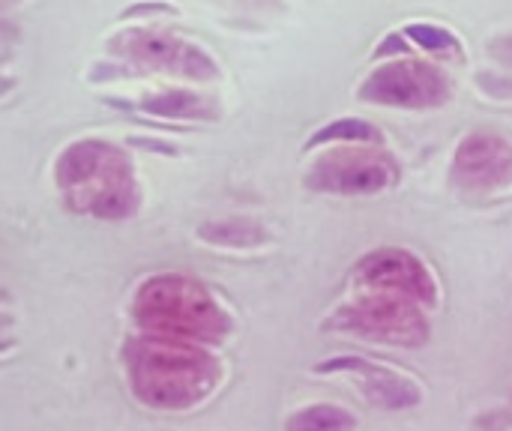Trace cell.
Instances as JSON below:
<instances>
[{"mask_svg":"<svg viewBox=\"0 0 512 431\" xmlns=\"http://www.w3.org/2000/svg\"><path fill=\"white\" fill-rule=\"evenodd\" d=\"M126 180H129V174H126L120 156L114 150H108L105 144H84L81 150L72 153L69 183L75 186L78 198H93L96 210H102V204H108V201L117 207L120 195H114V189L123 192L120 183H126Z\"/></svg>","mask_w":512,"mask_h":431,"instance_id":"1","label":"cell"},{"mask_svg":"<svg viewBox=\"0 0 512 431\" xmlns=\"http://www.w3.org/2000/svg\"><path fill=\"white\" fill-rule=\"evenodd\" d=\"M348 327L378 342H414L420 336V312L405 297H369L348 312Z\"/></svg>","mask_w":512,"mask_h":431,"instance_id":"2","label":"cell"},{"mask_svg":"<svg viewBox=\"0 0 512 431\" xmlns=\"http://www.w3.org/2000/svg\"><path fill=\"white\" fill-rule=\"evenodd\" d=\"M366 279L396 297H426L432 300V282L426 279L423 267L408 261L405 255H381L366 264Z\"/></svg>","mask_w":512,"mask_h":431,"instance_id":"3","label":"cell"},{"mask_svg":"<svg viewBox=\"0 0 512 431\" xmlns=\"http://www.w3.org/2000/svg\"><path fill=\"white\" fill-rule=\"evenodd\" d=\"M342 369L354 372L363 378V393L384 405V408H405V405H414L417 402V393L411 390L408 381H402L399 375L393 372H384V369H375V366H366L363 360H339Z\"/></svg>","mask_w":512,"mask_h":431,"instance_id":"4","label":"cell"},{"mask_svg":"<svg viewBox=\"0 0 512 431\" xmlns=\"http://www.w3.org/2000/svg\"><path fill=\"white\" fill-rule=\"evenodd\" d=\"M351 426H354V420L348 414H342L339 408H330V405L309 408L291 420V431H345Z\"/></svg>","mask_w":512,"mask_h":431,"instance_id":"5","label":"cell"}]
</instances>
